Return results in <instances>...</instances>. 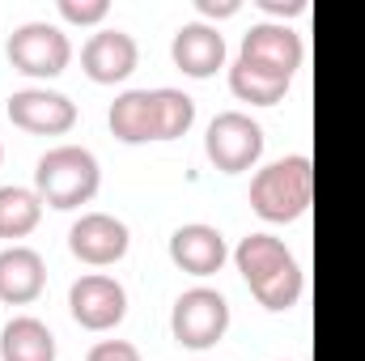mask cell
Here are the masks:
<instances>
[{"instance_id": "3", "label": "cell", "mask_w": 365, "mask_h": 361, "mask_svg": "<svg viewBox=\"0 0 365 361\" xmlns=\"http://www.w3.org/2000/svg\"><path fill=\"white\" fill-rule=\"evenodd\" d=\"M204 153L221 175H242L264 158V128L247 111H221L208 123Z\"/></svg>"}, {"instance_id": "23", "label": "cell", "mask_w": 365, "mask_h": 361, "mask_svg": "<svg viewBox=\"0 0 365 361\" xmlns=\"http://www.w3.org/2000/svg\"><path fill=\"white\" fill-rule=\"evenodd\" d=\"M264 13H276V17H297L306 13V0H259Z\"/></svg>"}, {"instance_id": "22", "label": "cell", "mask_w": 365, "mask_h": 361, "mask_svg": "<svg viewBox=\"0 0 365 361\" xmlns=\"http://www.w3.org/2000/svg\"><path fill=\"white\" fill-rule=\"evenodd\" d=\"M86 361H145V357H140V349L128 345V340H98Z\"/></svg>"}, {"instance_id": "21", "label": "cell", "mask_w": 365, "mask_h": 361, "mask_svg": "<svg viewBox=\"0 0 365 361\" xmlns=\"http://www.w3.org/2000/svg\"><path fill=\"white\" fill-rule=\"evenodd\" d=\"M110 13V0H60V17L73 26H98Z\"/></svg>"}, {"instance_id": "24", "label": "cell", "mask_w": 365, "mask_h": 361, "mask_svg": "<svg viewBox=\"0 0 365 361\" xmlns=\"http://www.w3.org/2000/svg\"><path fill=\"white\" fill-rule=\"evenodd\" d=\"M200 13L204 17H234L238 13V0H200Z\"/></svg>"}, {"instance_id": "5", "label": "cell", "mask_w": 365, "mask_h": 361, "mask_svg": "<svg viewBox=\"0 0 365 361\" xmlns=\"http://www.w3.org/2000/svg\"><path fill=\"white\" fill-rule=\"evenodd\" d=\"M73 60V43L51 21H26L9 34V64L26 77H60Z\"/></svg>"}, {"instance_id": "25", "label": "cell", "mask_w": 365, "mask_h": 361, "mask_svg": "<svg viewBox=\"0 0 365 361\" xmlns=\"http://www.w3.org/2000/svg\"><path fill=\"white\" fill-rule=\"evenodd\" d=\"M0 162H4V145H0Z\"/></svg>"}, {"instance_id": "8", "label": "cell", "mask_w": 365, "mask_h": 361, "mask_svg": "<svg viewBox=\"0 0 365 361\" xmlns=\"http://www.w3.org/2000/svg\"><path fill=\"white\" fill-rule=\"evenodd\" d=\"M128 243H132L128 225L119 217H110V213H81L73 221V230H68V251L90 268L119 264L128 255Z\"/></svg>"}, {"instance_id": "7", "label": "cell", "mask_w": 365, "mask_h": 361, "mask_svg": "<svg viewBox=\"0 0 365 361\" xmlns=\"http://www.w3.org/2000/svg\"><path fill=\"white\" fill-rule=\"evenodd\" d=\"M68 310L73 319L86 327V332H110L123 323L128 315V293L115 276H102V272H86L81 280H73L68 289Z\"/></svg>"}, {"instance_id": "6", "label": "cell", "mask_w": 365, "mask_h": 361, "mask_svg": "<svg viewBox=\"0 0 365 361\" xmlns=\"http://www.w3.org/2000/svg\"><path fill=\"white\" fill-rule=\"evenodd\" d=\"M238 60H247V64H255V68H264V73H272V77L293 81V73H297L302 60H306V43H302L297 30L280 26V21H259V26H251V30L242 34Z\"/></svg>"}, {"instance_id": "1", "label": "cell", "mask_w": 365, "mask_h": 361, "mask_svg": "<svg viewBox=\"0 0 365 361\" xmlns=\"http://www.w3.org/2000/svg\"><path fill=\"white\" fill-rule=\"evenodd\" d=\"M102 187V171L98 158L81 145H60L47 149L34 166V191L43 195V204L51 208H81L90 204Z\"/></svg>"}, {"instance_id": "20", "label": "cell", "mask_w": 365, "mask_h": 361, "mask_svg": "<svg viewBox=\"0 0 365 361\" xmlns=\"http://www.w3.org/2000/svg\"><path fill=\"white\" fill-rule=\"evenodd\" d=\"M251 293H255L259 306H268V310H293V306L302 302V293H306V276H302L297 260H293V264H284L280 272H272L268 280H259Z\"/></svg>"}, {"instance_id": "2", "label": "cell", "mask_w": 365, "mask_h": 361, "mask_svg": "<svg viewBox=\"0 0 365 361\" xmlns=\"http://www.w3.org/2000/svg\"><path fill=\"white\" fill-rule=\"evenodd\" d=\"M314 200V166L306 153L280 158L251 179V208L264 221H297Z\"/></svg>"}, {"instance_id": "16", "label": "cell", "mask_w": 365, "mask_h": 361, "mask_svg": "<svg viewBox=\"0 0 365 361\" xmlns=\"http://www.w3.org/2000/svg\"><path fill=\"white\" fill-rule=\"evenodd\" d=\"M234 264L242 272V280L255 289L259 280H268L272 272H280L284 264H293V255H289V247L272 238V234H247L242 243H238V251H234Z\"/></svg>"}, {"instance_id": "4", "label": "cell", "mask_w": 365, "mask_h": 361, "mask_svg": "<svg viewBox=\"0 0 365 361\" xmlns=\"http://www.w3.org/2000/svg\"><path fill=\"white\" fill-rule=\"evenodd\" d=\"M170 332L182 349H212L230 332V302L217 289H187L170 310Z\"/></svg>"}, {"instance_id": "15", "label": "cell", "mask_w": 365, "mask_h": 361, "mask_svg": "<svg viewBox=\"0 0 365 361\" xmlns=\"http://www.w3.org/2000/svg\"><path fill=\"white\" fill-rule=\"evenodd\" d=\"M0 357L4 361H56V336L43 319L17 315L0 332Z\"/></svg>"}, {"instance_id": "11", "label": "cell", "mask_w": 365, "mask_h": 361, "mask_svg": "<svg viewBox=\"0 0 365 361\" xmlns=\"http://www.w3.org/2000/svg\"><path fill=\"white\" fill-rule=\"evenodd\" d=\"M170 60H175L179 73L204 81V77H212V73L225 64V39H221V30L208 26V21H187V26L175 30Z\"/></svg>"}, {"instance_id": "12", "label": "cell", "mask_w": 365, "mask_h": 361, "mask_svg": "<svg viewBox=\"0 0 365 361\" xmlns=\"http://www.w3.org/2000/svg\"><path fill=\"white\" fill-rule=\"evenodd\" d=\"M170 260H175L179 272L212 276V272H221V264L230 260V251H225L221 230H212L204 221H191V225H179L170 234Z\"/></svg>"}, {"instance_id": "19", "label": "cell", "mask_w": 365, "mask_h": 361, "mask_svg": "<svg viewBox=\"0 0 365 361\" xmlns=\"http://www.w3.org/2000/svg\"><path fill=\"white\" fill-rule=\"evenodd\" d=\"M153 102H158V141H179V136L191 132V123H195L191 93L162 86V90H153Z\"/></svg>"}, {"instance_id": "18", "label": "cell", "mask_w": 365, "mask_h": 361, "mask_svg": "<svg viewBox=\"0 0 365 361\" xmlns=\"http://www.w3.org/2000/svg\"><path fill=\"white\" fill-rule=\"evenodd\" d=\"M230 90L238 102H251V106H276L284 90H289V81L284 77H272V73H264V68H255V64H247V60H238L234 68H230Z\"/></svg>"}, {"instance_id": "13", "label": "cell", "mask_w": 365, "mask_h": 361, "mask_svg": "<svg viewBox=\"0 0 365 361\" xmlns=\"http://www.w3.org/2000/svg\"><path fill=\"white\" fill-rule=\"evenodd\" d=\"M47 285V264L34 247H4L0 251V302L9 306H30Z\"/></svg>"}, {"instance_id": "14", "label": "cell", "mask_w": 365, "mask_h": 361, "mask_svg": "<svg viewBox=\"0 0 365 361\" xmlns=\"http://www.w3.org/2000/svg\"><path fill=\"white\" fill-rule=\"evenodd\" d=\"M110 132L123 141V145H145V141H158V102L153 90H128L110 102V115H106Z\"/></svg>"}, {"instance_id": "17", "label": "cell", "mask_w": 365, "mask_h": 361, "mask_svg": "<svg viewBox=\"0 0 365 361\" xmlns=\"http://www.w3.org/2000/svg\"><path fill=\"white\" fill-rule=\"evenodd\" d=\"M43 221V195L30 187H0V238H26Z\"/></svg>"}, {"instance_id": "10", "label": "cell", "mask_w": 365, "mask_h": 361, "mask_svg": "<svg viewBox=\"0 0 365 361\" xmlns=\"http://www.w3.org/2000/svg\"><path fill=\"white\" fill-rule=\"evenodd\" d=\"M136 60H140V47H136V39L128 30H98L81 47V68L98 86L128 81L136 73Z\"/></svg>"}, {"instance_id": "9", "label": "cell", "mask_w": 365, "mask_h": 361, "mask_svg": "<svg viewBox=\"0 0 365 361\" xmlns=\"http://www.w3.org/2000/svg\"><path fill=\"white\" fill-rule=\"evenodd\" d=\"M9 119L34 136H64L77 128V102L56 90H17L9 98Z\"/></svg>"}]
</instances>
